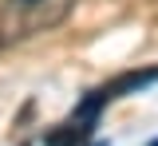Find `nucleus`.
Here are the masks:
<instances>
[{
	"mask_svg": "<svg viewBox=\"0 0 158 146\" xmlns=\"http://www.w3.org/2000/svg\"><path fill=\"white\" fill-rule=\"evenodd\" d=\"M158 79V63H150V67H135V71H123V75H115L107 87H99L103 91V99L111 103V99H123V95H131V91H142L146 83H154Z\"/></svg>",
	"mask_w": 158,
	"mask_h": 146,
	"instance_id": "1",
	"label": "nucleus"
},
{
	"mask_svg": "<svg viewBox=\"0 0 158 146\" xmlns=\"http://www.w3.org/2000/svg\"><path fill=\"white\" fill-rule=\"evenodd\" d=\"M87 134H91L87 123H63V126H52L44 134V146H83Z\"/></svg>",
	"mask_w": 158,
	"mask_h": 146,
	"instance_id": "2",
	"label": "nucleus"
},
{
	"mask_svg": "<svg viewBox=\"0 0 158 146\" xmlns=\"http://www.w3.org/2000/svg\"><path fill=\"white\" fill-rule=\"evenodd\" d=\"M0 43H4V32H0Z\"/></svg>",
	"mask_w": 158,
	"mask_h": 146,
	"instance_id": "3",
	"label": "nucleus"
},
{
	"mask_svg": "<svg viewBox=\"0 0 158 146\" xmlns=\"http://www.w3.org/2000/svg\"><path fill=\"white\" fill-rule=\"evenodd\" d=\"M150 146H158V138H154V142H150Z\"/></svg>",
	"mask_w": 158,
	"mask_h": 146,
	"instance_id": "4",
	"label": "nucleus"
}]
</instances>
